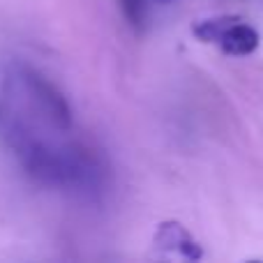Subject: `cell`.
<instances>
[{"label": "cell", "mask_w": 263, "mask_h": 263, "mask_svg": "<svg viewBox=\"0 0 263 263\" xmlns=\"http://www.w3.org/2000/svg\"><path fill=\"white\" fill-rule=\"evenodd\" d=\"M0 127L28 176L46 187L77 194H97L106 182V166L95 150L67 139L63 129L28 104L7 81L0 97Z\"/></svg>", "instance_id": "6da1fadb"}, {"label": "cell", "mask_w": 263, "mask_h": 263, "mask_svg": "<svg viewBox=\"0 0 263 263\" xmlns=\"http://www.w3.org/2000/svg\"><path fill=\"white\" fill-rule=\"evenodd\" d=\"M192 35L203 44L217 46L222 53L233 58H245L259 49V32L240 16L222 14V16L199 18L192 23Z\"/></svg>", "instance_id": "7a4b0ae2"}, {"label": "cell", "mask_w": 263, "mask_h": 263, "mask_svg": "<svg viewBox=\"0 0 263 263\" xmlns=\"http://www.w3.org/2000/svg\"><path fill=\"white\" fill-rule=\"evenodd\" d=\"M153 242L157 250L173 252V254L182 256V259H187V261L203 259V247H201V242L187 231L185 224L176 222V219H168V222L159 224V227L155 229Z\"/></svg>", "instance_id": "3957f363"}, {"label": "cell", "mask_w": 263, "mask_h": 263, "mask_svg": "<svg viewBox=\"0 0 263 263\" xmlns=\"http://www.w3.org/2000/svg\"><path fill=\"white\" fill-rule=\"evenodd\" d=\"M120 7H123L125 18H127L134 28H139L141 23H143V14H145L143 0H120Z\"/></svg>", "instance_id": "277c9868"}]
</instances>
